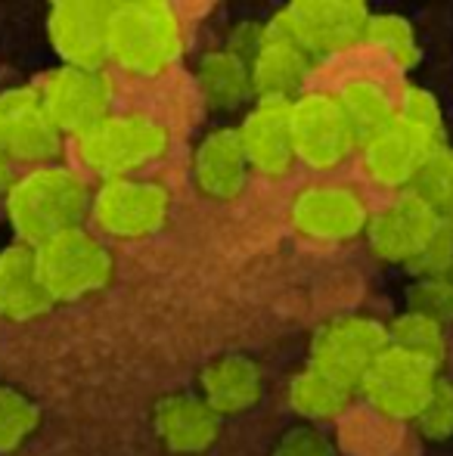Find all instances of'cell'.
Here are the masks:
<instances>
[{"mask_svg": "<svg viewBox=\"0 0 453 456\" xmlns=\"http://www.w3.org/2000/svg\"><path fill=\"white\" fill-rule=\"evenodd\" d=\"M183 53L177 12L162 0H127L109 6L106 60L137 78H158Z\"/></svg>", "mask_w": 453, "mask_h": 456, "instance_id": "6da1fadb", "label": "cell"}, {"mask_svg": "<svg viewBox=\"0 0 453 456\" xmlns=\"http://www.w3.org/2000/svg\"><path fill=\"white\" fill-rule=\"evenodd\" d=\"M91 208L87 183L60 165H41L6 190V215L25 246H41L50 236L78 227Z\"/></svg>", "mask_w": 453, "mask_h": 456, "instance_id": "7a4b0ae2", "label": "cell"}, {"mask_svg": "<svg viewBox=\"0 0 453 456\" xmlns=\"http://www.w3.org/2000/svg\"><path fill=\"white\" fill-rule=\"evenodd\" d=\"M171 146L165 125L146 115H106L78 137V159L93 175L115 181L162 162Z\"/></svg>", "mask_w": 453, "mask_h": 456, "instance_id": "3957f363", "label": "cell"}, {"mask_svg": "<svg viewBox=\"0 0 453 456\" xmlns=\"http://www.w3.org/2000/svg\"><path fill=\"white\" fill-rule=\"evenodd\" d=\"M35 265L50 301H78L112 282L115 261L93 233L72 227L35 246Z\"/></svg>", "mask_w": 453, "mask_h": 456, "instance_id": "277c9868", "label": "cell"}, {"mask_svg": "<svg viewBox=\"0 0 453 456\" xmlns=\"http://www.w3.org/2000/svg\"><path fill=\"white\" fill-rule=\"evenodd\" d=\"M388 348L385 323L363 314L333 317L311 338V370L327 376L344 391H360L369 366Z\"/></svg>", "mask_w": 453, "mask_h": 456, "instance_id": "5b68a950", "label": "cell"}, {"mask_svg": "<svg viewBox=\"0 0 453 456\" xmlns=\"http://www.w3.org/2000/svg\"><path fill=\"white\" fill-rule=\"evenodd\" d=\"M267 25L295 41L314 60L367 41L369 10L357 0H295L283 6Z\"/></svg>", "mask_w": 453, "mask_h": 456, "instance_id": "8992f818", "label": "cell"}, {"mask_svg": "<svg viewBox=\"0 0 453 456\" xmlns=\"http://www.w3.org/2000/svg\"><path fill=\"white\" fill-rule=\"evenodd\" d=\"M295 159L314 171H336L354 156L360 137L351 127L336 94L311 91L292 100Z\"/></svg>", "mask_w": 453, "mask_h": 456, "instance_id": "52a82bcc", "label": "cell"}, {"mask_svg": "<svg viewBox=\"0 0 453 456\" xmlns=\"http://www.w3.org/2000/svg\"><path fill=\"white\" fill-rule=\"evenodd\" d=\"M97 227L115 240H146L158 233L171 217V192L156 181L115 177L103 181L91 199Z\"/></svg>", "mask_w": 453, "mask_h": 456, "instance_id": "ba28073f", "label": "cell"}, {"mask_svg": "<svg viewBox=\"0 0 453 456\" xmlns=\"http://www.w3.org/2000/svg\"><path fill=\"white\" fill-rule=\"evenodd\" d=\"M435 382H438V366L388 345L379 361L369 366L367 379L360 385V395L385 419L417 422L425 401L432 397Z\"/></svg>", "mask_w": 453, "mask_h": 456, "instance_id": "9c48e42d", "label": "cell"}, {"mask_svg": "<svg viewBox=\"0 0 453 456\" xmlns=\"http://www.w3.org/2000/svg\"><path fill=\"white\" fill-rule=\"evenodd\" d=\"M289 221L311 242H348L367 233L369 208L354 186L311 183L295 192Z\"/></svg>", "mask_w": 453, "mask_h": 456, "instance_id": "30bf717a", "label": "cell"}, {"mask_svg": "<svg viewBox=\"0 0 453 456\" xmlns=\"http://www.w3.org/2000/svg\"><path fill=\"white\" fill-rule=\"evenodd\" d=\"M41 102L60 134L81 137L109 115L112 85L100 69L62 66L44 81Z\"/></svg>", "mask_w": 453, "mask_h": 456, "instance_id": "8fae6325", "label": "cell"}, {"mask_svg": "<svg viewBox=\"0 0 453 456\" xmlns=\"http://www.w3.org/2000/svg\"><path fill=\"white\" fill-rule=\"evenodd\" d=\"M62 134L50 121L41 94L12 87L0 94V156L28 165H47L60 152Z\"/></svg>", "mask_w": 453, "mask_h": 456, "instance_id": "7c38bea8", "label": "cell"}, {"mask_svg": "<svg viewBox=\"0 0 453 456\" xmlns=\"http://www.w3.org/2000/svg\"><path fill=\"white\" fill-rule=\"evenodd\" d=\"M236 131H239L248 171L277 181L295 168L298 159L295 143H292V102L258 100Z\"/></svg>", "mask_w": 453, "mask_h": 456, "instance_id": "4fadbf2b", "label": "cell"}, {"mask_svg": "<svg viewBox=\"0 0 453 456\" xmlns=\"http://www.w3.org/2000/svg\"><path fill=\"white\" fill-rule=\"evenodd\" d=\"M438 224L441 217L435 211L425 208L413 192H404L394 202H388L379 215H369V248L382 261L410 267L432 242Z\"/></svg>", "mask_w": 453, "mask_h": 456, "instance_id": "5bb4252c", "label": "cell"}, {"mask_svg": "<svg viewBox=\"0 0 453 456\" xmlns=\"http://www.w3.org/2000/svg\"><path fill=\"white\" fill-rule=\"evenodd\" d=\"M109 6L97 0H62L50 10L47 35L56 53L75 69H100L106 60Z\"/></svg>", "mask_w": 453, "mask_h": 456, "instance_id": "9a60e30c", "label": "cell"}, {"mask_svg": "<svg viewBox=\"0 0 453 456\" xmlns=\"http://www.w3.org/2000/svg\"><path fill=\"white\" fill-rule=\"evenodd\" d=\"M357 150H360L363 171L369 175V181L388 186V190H404V186H410L425 159H429L432 152H438L429 140H423L400 118H392L385 127H379L376 134L363 137Z\"/></svg>", "mask_w": 453, "mask_h": 456, "instance_id": "2e32d148", "label": "cell"}, {"mask_svg": "<svg viewBox=\"0 0 453 456\" xmlns=\"http://www.w3.org/2000/svg\"><path fill=\"white\" fill-rule=\"evenodd\" d=\"M152 428L168 453L199 456L221 438V416L199 395H165L152 407Z\"/></svg>", "mask_w": 453, "mask_h": 456, "instance_id": "e0dca14e", "label": "cell"}, {"mask_svg": "<svg viewBox=\"0 0 453 456\" xmlns=\"http://www.w3.org/2000/svg\"><path fill=\"white\" fill-rule=\"evenodd\" d=\"M193 177L202 196L214 202H233L246 190L248 162L236 127H214L193 152Z\"/></svg>", "mask_w": 453, "mask_h": 456, "instance_id": "ac0fdd59", "label": "cell"}, {"mask_svg": "<svg viewBox=\"0 0 453 456\" xmlns=\"http://www.w3.org/2000/svg\"><path fill=\"white\" fill-rule=\"evenodd\" d=\"M308 72H311V56L295 41H289L286 35H279L277 28L267 25L264 41H261L258 53L248 62L252 94L258 100L292 102L295 96H302Z\"/></svg>", "mask_w": 453, "mask_h": 456, "instance_id": "d6986e66", "label": "cell"}, {"mask_svg": "<svg viewBox=\"0 0 453 456\" xmlns=\"http://www.w3.org/2000/svg\"><path fill=\"white\" fill-rule=\"evenodd\" d=\"M264 372L246 354H221L199 372V397L218 416H239L261 403Z\"/></svg>", "mask_w": 453, "mask_h": 456, "instance_id": "ffe728a7", "label": "cell"}, {"mask_svg": "<svg viewBox=\"0 0 453 456\" xmlns=\"http://www.w3.org/2000/svg\"><path fill=\"white\" fill-rule=\"evenodd\" d=\"M50 295L35 265V248L16 242L0 252V317L28 323L50 311Z\"/></svg>", "mask_w": 453, "mask_h": 456, "instance_id": "44dd1931", "label": "cell"}, {"mask_svg": "<svg viewBox=\"0 0 453 456\" xmlns=\"http://www.w3.org/2000/svg\"><path fill=\"white\" fill-rule=\"evenodd\" d=\"M196 85H199L206 106L214 112H233V109L246 106L248 96H255L248 66L227 47L202 56L196 66Z\"/></svg>", "mask_w": 453, "mask_h": 456, "instance_id": "7402d4cb", "label": "cell"}, {"mask_svg": "<svg viewBox=\"0 0 453 456\" xmlns=\"http://www.w3.org/2000/svg\"><path fill=\"white\" fill-rule=\"evenodd\" d=\"M348 401H351V391L339 388V385L329 382L320 372H314L311 366L289 382V403L308 426L339 419L344 407H348Z\"/></svg>", "mask_w": 453, "mask_h": 456, "instance_id": "603a6c76", "label": "cell"}, {"mask_svg": "<svg viewBox=\"0 0 453 456\" xmlns=\"http://www.w3.org/2000/svg\"><path fill=\"white\" fill-rule=\"evenodd\" d=\"M339 102L348 115L351 127L357 131V137H369L379 127H385L394 118V102L388 96L385 87L373 78H351L344 81V87L339 94Z\"/></svg>", "mask_w": 453, "mask_h": 456, "instance_id": "cb8c5ba5", "label": "cell"}, {"mask_svg": "<svg viewBox=\"0 0 453 456\" xmlns=\"http://www.w3.org/2000/svg\"><path fill=\"white\" fill-rule=\"evenodd\" d=\"M385 330H388V345H392V348L407 351V354L419 357V361L441 366L444 357H448V332H444V326H438L435 320L407 311V314H400V317H394Z\"/></svg>", "mask_w": 453, "mask_h": 456, "instance_id": "d4e9b609", "label": "cell"}, {"mask_svg": "<svg viewBox=\"0 0 453 456\" xmlns=\"http://www.w3.org/2000/svg\"><path fill=\"white\" fill-rule=\"evenodd\" d=\"M407 192H413V196L429 211H435L438 217H453V150L450 146H441V150L425 159L423 168L413 177V183L407 186Z\"/></svg>", "mask_w": 453, "mask_h": 456, "instance_id": "484cf974", "label": "cell"}, {"mask_svg": "<svg viewBox=\"0 0 453 456\" xmlns=\"http://www.w3.org/2000/svg\"><path fill=\"white\" fill-rule=\"evenodd\" d=\"M367 44L382 50L400 69H413L419 62V41L413 35V25L404 16H394V12H382V16L369 12Z\"/></svg>", "mask_w": 453, "mask_h": 456, "instance_id": "4316f807", "label": "cell"}, {"mask_svg": "<svg viewBox=\"0 0 453 456\" xmlns=\"http://www.w3.org/2000/svg\"><path fill=\"white\" fill-rule=\"evenodd\" d=\"M41 426L37 407L16 388L0 385V453H12Z\"/></svg>", "mask_w": 453, "mask_h": 456, "instance_id": "83f0119b", "label": "cell"}, {"mask_svg": "<svg viewBox=\"0 0 453 456\" xmlns=\"http://www.w3.org/2000/svg\"><path fill=\"white\" fill-rule=\"evenodd\" d=\"M394 118H400L407 127H413L435 150L444 146V115L435 94L423 91V87H407L404 96H400V106H394Z\"/></svg>", "mask_w": 453, "mask_h": 456, "instance_id": "f1b7e54d", "label": "cell"}, {"mask_svg": "<svg viewBox=\"0 0 453 456\" xmlns=\"http://www.w3.org/2000/svg\"><path fill=\"white\" fill-rule=\"evenodd\" d=\"M410 311L435 320L438 326L453 323V276H425L410 289Z\"/></svg>", "mask_w": 453, "mask_h": 456, "instance_id": "f546056e", "label": "cell"}, {"mask_svg": "<svg viewBox=\"0 0 453 456\" xmlns=\"http://www.w3.org/2000/svg\"><path fill=\"white\" fill-rule=\"evenodd\" d=\"M419 432L429 441H448L453 435V379H438L423 413L417 416Z\"/></svg>", "mask_w": 453, "mask_h": 456, "instance_id": "4dcf8cb0", "label": "cell"}, {"mask_svg": "<svg viewBox=\"0 0 453 456\" xmlns=\"http://www.w3.org/2000/svg\"><path fill=\"white\" fill-rule=\"evenodd\" d=\"M271 456H336L333 441L320 432L317 426H292L289 432H283L273 444Z\"/></svg>", "mask_w": 453, "mask_h": 456, "instance_id": "1f68e13d", "label": "cell"}, {"mask_svg": "<svg viewBox=\"0 0 453 456\" xmlns=\"http://www.w3.org/2000/svg\"><path fill=\"white\" fill-rule=\"evenodd\" d=\"M10 190V168H6V159L0 156V196Z\"/></svg>", "mask_w": 453, "mask_h": 456, "instance_id": "d6a6232c", "label": "cell"}]
</instances>
